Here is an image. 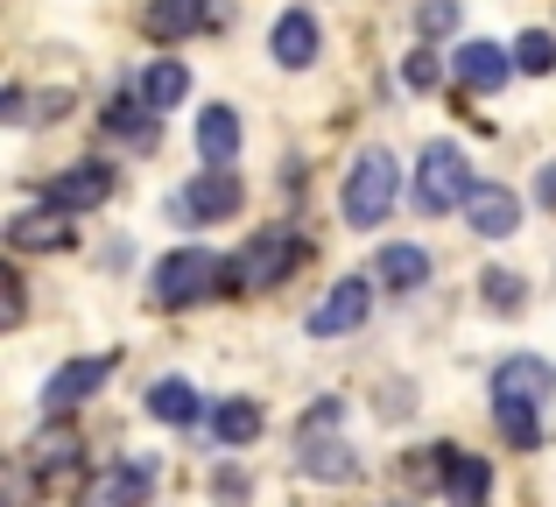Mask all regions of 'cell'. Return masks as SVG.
<instances>
[{
  "instance_id": "obj_3",
  "label": "cell",
  "mask_w": 556,
  "mask_h": 507,
  "mask_svg": "<svg viewBox=\"0 0 556 507\" xmlns=\"http://www.w3.org/2000/svg\"><path fill=\"white\" fill-rule=\"evenodd\" d=\"M394 198H402V163H394L388 149H367L353 163V177H345V198H339L345 219H353V226H380L394 212Z\"/></svg>"
},
{
  "instance_id": "obj_11",
  "label": "cell",
  "mask_w": 556,
  "mask_h": 507,
  "mask_svg": "<svg viewBox=\"0 0 556 507\" xmlns=\"http://www.w3.org/2000/svg\"><path fill=\"white\" fill-rule=\"evenodd\" d=\"M493 395H515V402H535V409H543V402L556 395V367H549V359L515 353L501 373H493Z\"/></svg>"
},
{
  "instance_id": "obj_23",
  "label": "cell",
  "mask_w": 556,
  "mask_h": 507,
  "mask_svg": "<svg viewBox=\"0 0 556 507\" xmlns=\"http://www.w3.org/2000/svg\"><path fill=\"white\" fill-rule=\"evenodd\" d=\"M212 430H218V444H254L261 438V402H247V395L218 402V409H212Z\"/></svg>"
},
{
  "instance_id": "obj_12",
  "label": "cell",
  "mask_w": 556,
  "mask_h": 507,
  "mask_svg": "<svg viewBox=\"0 0 556 507\" xmlns=\"http://www.w3.org/2000/svg\"><path fill=\"white\" fill-rule=\"evenodd\" d=\"M451 71H458V85H472V92H493V85H507V71H521V64L501 42H465V50L451 56Z\"/></svg>"
},
{
  "instance_id": "obj_14",
  "label": "cell",
  "mask_w": 556,
  "mask_h": 507,
  "mask_svg": "<svg viewBox=\"0 0 556 507\" xmlns=\"http://www.w3.org/2000/svg\"><path fill=\"white\" fill-rule=\"evenodd\" d=\"M64 240H71V226H64V212H56V205L14 212V219H8V248H22V254H50V248H64Z\"/></svg>"
},
{
  "instance_id": "obj_32",
  "label": "cell",
  "mask_w": 556,
  "mask_h": 507,
  "mask_svg": "<svg viewBox=\"0 0 556 507\" xmlns=\"http://www.w3.org/2000/svg\"><path fill=\"white\" fill-rule=\"evenodd\" d=\"M535 198H543V205L556 212V163H543V177H535Z\"/></svg>"
},
{
  "instance_id": "obj_2",
  "label": "cell",
  "mask_w": 556,
  "mask_h": 507,
  "mask_svg": "<svg viewBox=\"0 0 556 507\" xmlns=\"http://www.w3.org/2000/svg\"><path fill=\"white\" fill-rule=\"evenodd\" d=\"M472 191H479V177H472V163H465V149L430 141V149H422V163H416V205L444 219V212H465V205H472Z\"/></svg>"
},
{
  "instance_id": "obj_19",
  "label": "cell",
  "mask_w": 556,
  "mask_h": 507,
  "mask_svg": "<svg viewBox=\"0 0 556 507\" xmlns=\"http://www.w3.org/2000/svg\"><path fill=\"white\" fill-rule=\"evenodd\" d=\"M493 423H501L507 452H543V409L515 395H493Z\"/></svg>"
},
{
  "instance_id": "obj_25",
  "label": "cell",
  "mask_w": 556,
  "mask_h": 507,
  "mask_svg": "<svg viewBox=\"0 0 556 507\" xmlns=\"http://www.w3.org/2000/svg\"><path fill=\"white\" fill-rule=\"evenodd\" d=\"M149 99H127V92H113L106 99V135H127V141H149L155 127H149Z\"/></svg>"
},
{
  "instance_id": "obj_17",
  "label": "cell",
  "mask_w": 556,
  "mask_h": 507,
  "mask_svg": "<svg viewBox=\"0 0 556 507\" xmlns=\"http://www.w3.org/2000/svg\"><path fill=\"white\" fill-rule=\"evenodd\" d=\"M374 275L394 289V296H416V289L430 282V254L408 248V240H394V248H380V254H374Z\"/></svg>"
},
{
  "instance_id": "obj_27",
  "label": "cell",
  "mask_w": 556,
  "mask_h": 507,
  "mask_svg": "<svg viewBox=\"0 0 556 507\" xmlns=\"http://www.w3.org/2000/svg\"><path fill=\"white\" fill-rule=\"evenodd\" d=\"M479 296H486L493 310H521V303H529V282L507 275V268H486V275H479Z\"/></svg>"
},
{
  "instance_id": "obj_13",
  "label": "cell",
  "mask_w": 556,
  "mask_h": 507,
  "mask_svg": "<svg viewBox=\"0 0 556 507\" xmlns=\"http://www.w3.org/2000/svg\"><path fill=\"white\" fill-rule=\"evenodd\" d=\"M317 42H325V36H317V22H311L303 8H289L282 22H275L268 50H275V64H289V71H311V64H317Z\"/></svg>"
},
{
  "instance_id": "obj_30",
  "label": "cell",
  "mask_w": 556,
  "mask_h": 507,
  "mask_svg": "<svg viewBox=\"0 0 556 507\" xmlns=\"http://www.w3.org/2000/svg\"><path fill=\"white\" fill-rule=\"evenodd\" d=\"M0 121H36V113H28V92H22V85H8V92H0Z\"/></svg>"
},
{
  "instance_id": "obj_21",
  "label": "cell",
  "mask_w": 556,
  "mask_h": 507,
  "mask_svg": "<svg viewBox=\"0 0 556 507\" xmlns=\"http://www.w3.org/2000/svg\"><path fill=\"white\" fill-rule=\"evenodd\" d=\"M149 416H155V423H169V430L198 423V388H190V381H155L149 388Z\"/></svg>"
},
{
  "instance_id": "obj_9",
  "label": "cell",
  "mask_w": 556,
  "mask_h": 507,
  "mask_svg": "<svg viewBox=\"0 0 556 507\" xmlns=\"http://www.w3.org/2000/svg\"><path fill=\"white\" fill-rule=\"evenodd\" d=\"M113 198V163H71L50 177V205L56 212H92Z\"/></svg>"
},
{
  "instance_id": "obj_1",
  "label": "cell",
  "mask_w": 556,
  "mask_h": 507,
  "mask_svg": "<svg viewBox=\"0 0 556 507\" xmlns=\"http://www.w3.org/2000/svg\"><path fill=\"white\" fill-rule=\"evenodd\" d=\"M218 289H240V282H232V261H218L212 248H177L155 268V303L163 310H190V303L218 296Z\"/></svg>"
},
{
  "instance_id": "obj_4",
  "label": "cell",
  "mask_w": 556,
  "mask_h": 507,
  "mask_svg": "<svg viewBox=\"0 0 556 507\" xmlns=\"http://www.w3.org/2000/svg\"><path fill=\"white\" fill-rule=\"evenodd\" d=\"M296 261H303V240L289 233V226H275V233H254L240 248V261H232V282H240V289H268V282H282Z\"/></svg>"
},
{
  "instance_id": "obj_18",
  "label": "cell",
  "mask_w": 556,
  "mask_h": 507,
  "mask_svg": "<svg viewBox=\"0 0 556 507\" xmlns=\"http://www.w3.org/2000/svg\"><path fill=\"white\" fill-rule=\"evenodd\" d=\"M296 466L311 472V480H325V486H339V480H353V452H345L339 438H325V430H303V452H296Z\"/></svg>"
},
{
  "instance_id": "obj_5",
  "label": "cell",
  "mask_w": 556,
  "mask_h": 507,
  "mask_svg": "<svg viewBox=\"0 0 556 507\" xmlns=\"http://www.w3.org/2000/svg\"><path fill=\"white\" fill-rule=\"evenodd\" d=\"M240 198L247 191H240L232 169H198V177L169 198V212H177V219H226V212H240Z\"/></svg>"
},
{
  "instance_id": "obj_10",
  "label": "cell",
  "mask_w": 556,
  "mask_h": 507,
  "mask_svg": "<svg viewBox=\"0 0 556 507\" xmlns=\"http://www.w3.org/2000/svg\"><path fill=\"white\" fill-rule=\"evenodd\" d=\"M465 226H472L479 240H507V233H521V198L507 191V183H479L472 205H465Z\"/></svg>"
},
{
  "instance_id": "obj_24",
  "label": "cell",
  "mask_w": 556,
  "mask_h": 507,
  "mask_svg": "<svg viewBox=\"0 0 556 507\" xmlns=\"http://www.w3.org/2000/svg\"><path fill=\"white\" fill-rule=\"evenodd\" d=\"M78 452H85L78 430H42V438L28 444V466L36 472H64V466H78Z\"/></svg>"
},
{
  "instance_id": "obj_22",
  "label": "cell",
  "mask_w": 556,
  "mask_h": 507,
  "mask_svg": "<svg viewBox=\"0 0 556 507\" xmlns=\"http://www.w3.org/2000/svg\"><path fill=\"white\" fill-rule=\"evenodd\" d=\"M184 92H190V71L177 64V56H155V64H149V78H141V99H149L155 113H169Z\"/></svg>"
},
{
  "instance_id": "obj_31",
  "label": "cell",
  "mask_w": 556,
  "mask_h": 507,
  "mask_svg": "<svg viewBox=\"0 0 556 507\" xmlns=\"http://www.w3.org/2000/svg\"><path fill=\"white\" fill-rule=\"evenodd\" d=\"M212 486H218V500H247V472H218Z\"/></svg>"
},
{
  "instance_id": "obj_15",
  "label": "cell",
  "mask_w": 556,
  "mask_h": 507,
  "mask_svg": "<svg viewBox=\"0 0 556 507\" xmlns=\"http://www.w3.org/2000/svg\"><path fill=\"white\" fill-rule=\"evenodd\" d=\"M204 22H212L204 0H149V14H141V28H149L155 42H184V36H198Z\"/></svg>"
},
{
  "instance_id": "obj_29",
  "label": "cell",
  "mask_w": 556,
  "mask_h": 507,
  "mask_svg": "<svg viewBox=\"0 0 556 507\" xmlns=\"http://www.w3.org/2000/svg\"><path fill=\"white\" fill-rule=\"evenodd\" d=\"M402 78H408V85H416V92H430V85H437V78H444V64H437V56H430V50H416V56H408V64H402Z\"/></svg>"
},
{
  "instance_id": "obj_16",
  "label": "cell",
  "mask_w": 556,
  "mask_h": 507,
  "mask_svg": "<svg viewBox=\"0 0 556 507\" xmlns=\"http://www.w3.org/2000/svg\"><path fill=\"white\" fill-rule=\"evenodd\" d=\"M198 155L212 169H232V155H240V113L232 106H204L198 113Z\"/></svg>"
},
{
  "instance_id": "obj_6",
  "label": "cell",
  "mask_w": 556,
  "mask_h": 507,
  "mask_svg": "<svg viewBox=\"0 0 556 507\" xmlns=\"http://www.w3.org/2000/svg\"><path fill=\"white\" fill-rule=\"evenodd\" d=\"M374 310V289L359 282V275H345V282L325 289V303L311 310V339H345V331H359Z\"/></svg>"
},
{
  "instance_id": "obj_26",
  "label": "cell",
  "mask_w": 556,
  "mask_h": 507,
  "mask_svg": "<svg viewBox=\"0 0 556 507\" xmlns=\"http://www.w3.org/2000/svg\"><path fill=\"white\" fill-rule=\"evenodd\" d=\"M515 64L529 71V78H549V71H556V36H549V28H529V36L515 42Z\"/></svg>"
},
{
  "instance_id": "obj_20",
  "label": "cell",
  "mask_w": 556,
  "mask_h": 507,
  "mask_svg": "<svg viewBox=\"0 0 556 507\" xmlns=\"http://www.w3.org/2000/svg\"><path fill=\"white\" fill-rule=\"evenodd\" d=\"M486 486H493L486 458H472V452H444V494H451V507H486Z\"/></svg>"
},
{
  "instance_id": "obj_8",
  "label": "cell",
  "mask_w": 556,
  "mask_h": 507,
  "mask_svg": "<svg viewBox=\"0 0 556 507\" xmlns=\"http://www.w3.org/2000/svg\"><path fill=\"white\" fill-rule=\"evenodd\" d=\"M113 367H121L113 353H92V359H71V367H56L50 388H42V409H50V416H56V409H78L85 395H99V388L113 381Z\"/></svg>"
},
{
  "instance_id": "obj_7",
  "label": "cell",
  "mask_w": 556,
  "mask_h": 507,
  "mask_svg": "<svg viewBox=\"0 0 556 507\" xmlns=\"http://www.w3.org/2000/svg\"><path fill=\"white\" fill-rule=\"evenodd\" d=\"M149 494H155V458H121L113 472L85 486V507H149Z\"/></svg>"
},
{
  "instance_id": "obj_28",
  "label": "cell",
  "mask_w": 556,
  "mask_h": 507,
  "mask_svg": "<svg viewBox=\"0 0 556 507\" xmlns=\"http://www.w3.org/2000/svg\"><path fill=\"white\" fill-rule=\"evenodd\" d=\"M416 28H422V36H444V28H458V0H422V8H416Z\"/></svg>"
}]
</instances>
